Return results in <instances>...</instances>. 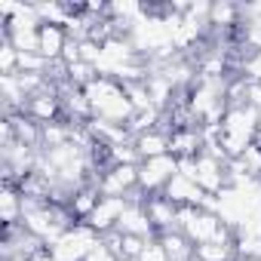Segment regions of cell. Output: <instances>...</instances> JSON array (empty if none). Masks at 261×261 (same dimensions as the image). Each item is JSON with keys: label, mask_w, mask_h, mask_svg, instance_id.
<instances>
[{"label": "cell", "mask_w": 261, "mask_h": 261, "mask_svg": "<svg viewBox=\"0 0 261 261\" xmlns=\"http://www.w3.org/2000/svg\"><path fill=\"white\" fill-rule=\"evenodd\" d=\"M83 92H86V98H89V105H92V117H98V120L126 126L129 120H133V114H136L133 101L126 98V89H123L117 80H111V77L92 80Z\"/></svg>", "instance_id": "6da1fadb"}, {"label": "cell", "mask_w": 261, "mask_h": 261, "mask_svg": "<svg viewBox=\"0 0 261 261\" xmlns=\"http://www.w3.org/2000/svg\"><path fill=\"white\" fill-rule=\"evenodd\" d=\"M98 233L86 224V221H77L71 230H65L49 249L56 255V261H86V255L98 246Z\"/></svg>", "instance_id": "7a4b0ae2"}, {"label": "cell", "mask_w": 261, "mask_h": 261, "mask_svg": "<svg viewBox=\"0 0 261 261\" xmlns=\"http://www.w3.org/2000/svg\"><path fill=\"white\" fill-rule=\"evenodd\" d=\"M175 172H178V160L172 154H163V157H154V160H142L139 163V191L145 197L163 194V188L169 185V178Z\"/></svg>", "instance_id": "3957f363"}, {"label": "cell", "mask_w": 261, "mask_h": 261, "mask_svg": "<svg viewBox=\"0 0 261 261\" xmlns=\"http://www.w3.org/2000/svg\"><path fill=\"white\" fill-rule=\"evenodd\" d=\"M98 191L101 197H129L139 191V166H111L98 175Z\"/></svg>", "instance_id": "277c9868"}, {"label": "cell", "mask_w": 261, "mask_h": 261, "mask_svg": "<svg viewBox=\"0 0 261 261\" xmlns=\"http://www.w3.org/2000/svg\"><path fill=\"white\" fill-rule=\"evenodd\" d=\"M25 114H28L34 123H40V126L62 120V98H59V92H56V86H53L49 80H46V86H43L40 92H34V95L28 98Z\"/></svg>", "instance_id": "5b68a950"}, {"label": "cell", "mask_w": 261, "mask_h": 261, "mask_svg": "<svg viewBox=\"0 0 261 261\" xmlns=\"http://www.w3.org/2000/svg\"><path fill=\"white\" fill-rule=\"evenodd\" d=\"M123 209H126V197H101V200H98V206L89 212L86 224H89L98 237H105V233L117 230V221H120Z\"/></svg>", "instance_id": "8992f818"}, {"label": "cell", "mask_w": 261, "mask_h": 261, "mask_svg": "<svg viewBox=\"0 0 261 261\" xmlns=\"http://www.w3.org/2000/svg\"><path fill=\"white\" fill-rule=\"evenodd\" d=\"M145 209H148V218H151L157 237H160V233H169V230H178V206H175L166 194L148 197V200H145Z\"/></svg>", "instance_id": "52a82bcc"}, {"label": "cell", "mask_w": 261, "mask_h": 261, "mask_svg": "<svg viewBox=\"0 0 261 261\" xmlns=\"http://www.w3.org/2000/svg\"><path fill=\"white\" fill-rule=\"evenodd\" d=\"M117 230L120 233H133V237H145V240L157 237V230H154V224L148 218L145 203H129V200H126V209H123V215L117 221Z\"/></svg>", "instance_id": "ba28073f"}, {"label": "cell", "mask_w": 261, "mask_h": 261, "mask_svg": "<svg viewBox=\"0 0 261 261\" xmlns=\"http://www.w3.org/2000/svg\"><path fill=\"white\" fill-rule=\"evenodd\" d=\"M163 194L181 209V206H203V200H206V191L194 181V178H188V175H181V172H175L172 178H169V185L163 188Z\"/></svg>", "instance_id": "9c48e42d"}, {"label": "cell", "mask_w": 261, "mask_h": 261, "mask_svg": "<svg viewBox=\"0 0 261 261\" xmlns=\"http://www.w3.org/2000/svg\"><path fill=\"white\" fill-rule=\"evenodd\" d=\"M65 46H68V31H65L62 25H40V49H37V53H40L46 62L62 59Z\"/></svg>", "instance_id": "30bf717a"}, {"label": "cell", "mask_w": 261, "mask_h": 261, "mask_svg": "<svg viewBox=\"0 0 261 261\" xmlns=\"http://www.w3.org/2000/svg\"><path fill=\"white\" fill-rule=\"evenodd\" d=\"M136 148H139L142 160L163 157V154H169V133H166V129H151V133L136 139Z\"/></svg>", "instance_id": "8fae6325"}, {"label": "cell", "mask_w": 261, "mask_h": 261, "mask_svg": "<svg viewBox=\"0 0 261 261\" xmlns=\"http://www.w3.org/2000/svg\"><path fill=\"white\" fill-rule=\"evenodd\" d=\"M0 209H4V230L22 224V191L16 185H4V194H0Z\"/></svg>", "instance_id": "7c38bea8"}, {"label": "cell", "mask_w": 261, "mask_h": 261, "mask_svg": "<svg viewBox=\"0 0 261 261\" xmlns=\"http://www.w3.org/2000/svg\"><path fill=\"white\" fill-rule=\"evenodd\" d=\"M160 243H163V249H166V255H169V261H194V243L181 233V230H169V233H160L157 237Z\"/></svg>", "instance_id": "4fadbf2b"}, {"label": "cell", "mask_w": 261, "mask_h": 261, "mask_svg": "<svg viewBox=\"0 0 261 261\" xmlns=\"http://www.w3.org/2000/svg\"><path fill=\"white\" fill-rule=\"evenodd\" d=\"M139 261H169V255H166L163 243L154 237V240H148V246H145V252H142V258H139Z\"/></svg>", "instance_id": "5bb4252c"}, {"label": "cell", "mask_w": 261, "mask_h": 261, "mask_svg": "<svg viewBox=\"0 0 261 261\" xmlns=\"http://www.w3.org/2000/svg\"><path fill=\"white\" fill-rule=\"evenodd\" d=\"M25 261H56V255H53V249L49 246H43V249H37V252H31Z\"/></svg>", "instance_id": "9a60e30c"}, {"label": "cell", "mask_w": 261, "mask_h": 261, "mask_svg": "<svg viewBox=\"0 0 261 261\" xmlns=\"http://www.w3.org/2000/svg\"><path fill=\"white\" fill-rule=\"evenodd\" d=\"M194 261H197V258H194Z\"/></svg>", "instance_id": "2e32d148"}]
</instances>
